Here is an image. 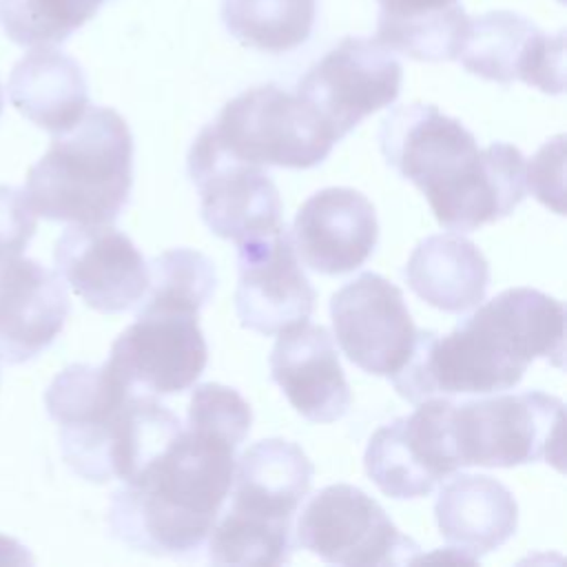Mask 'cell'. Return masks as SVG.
<instances>
[{
	"mask_svg": "<svg viewBox=\"0 0 567 567\" xmlns=\"http://www.w3.org/2000/svg\"><path fill=\"white\" fill-rule=\"evenodd\" d=\"M534 359L563 368L565 306L536 288H507L445 337L416 330L408 361L390 381L414 405L432 396L492 394L518 385Z\"/></svg>",
	"mask_w": 567,
	"mask_h": 567,
	"instance_id": "6da1fadb",
	"label": "cell"
},
{
	"mask_svg": "<svg viewBox=\"0 0 567 567\" xmlns=\"http://www.w3.org/2000/svg\"><path fill=\"white\" fill-rule=\"evenodd\" d=\"M379 148L425 197L436 221L470 233L507 217L527 193L525 157L507 142L478 148L461 120L412 102L392 109L379 126Z\"/></svg>",
	"mask_w": 567,
	"mask_h": 567,
	"instance_id": "7a4b0ae2",
	"label": "cell"
},
{
	"mask_svg": "<svg viewBox=\"0 0 567 567\" xmlns=\"http://www.w3.org/2000/svg\"><path fill=\"white\" fill-rule=\"evenodd\" d=\"M237 445L186 425L175 443L113 492L106 523L113 538L155 556H182L210 534L226 501Z\"/></svg>",
	"mask_w": 567,
	"mask_h": 567,
	"instance_id": "3957f363",
	"label": "cell"
},
{
	"mask_svg": "<svg viewBox=\"0 0 567 567\" xmlns=\"http://www.w3.org/2000/svg\"><path fill=\"white\" fill-rule=\"evenodd\" d=\"M44 408L58 423L64 463L91 483L133 481L184 430L166 405L128 390L106 363L66 365L49 383Z\"/></svg>",
	"mask_w": 567,
	"mask_h": 567,
	"instance_id": "277c9868",
	"label": "cell"
},
{
	"mask_svg": "<svg viewBox=\"0 0 567 567\" xmlns=\"http://www.w3.org/2000/svg\"><path fill=\"white\" fill-rule=\"evenodd\" d=\"M133 135L109 106H89L78 124L53 135L29 168L24 197L35 215L69 224H111L128 204Z\"/></svg>",
	"mask_w": 567,
	"mask_h": 567,
	"instance_id": "5b68a950",
	"label": "cell"
},
{
	"mask_svg": "<svg viewBox=\"0 0 567 567\" xmlns=\"http://www.w3.org/2000/svg\"><path fill=\"white\" fill-rule=\"evenodd\" d=\"M565 403L540 390L452 401L450 436L458 467H514L536 461L563 470Z\"/></svg>",
	"mask_w": 567,
	"mask_h": 567,
	"instance_id": "8992f818",
	"label": "cell"
},
{
	"mask_svg": "<svg viewBox=\"0 0 567 567\" xmlns=\"http://www.w3.org/2000/svg\"><path fill=\"white\" fill-rule=\"evenodd\" d=\"M208 128L233 157L255 166L312 168L334 146L321 117L297 93L277 84L239 93Z\"/></svg>",
	"mask_w": 567,
	"mask_h": 567,
	"instance_id": "52a82bcc",
	"label": "cell"
},
{
	"mask_svg": "<svg viewBox=\"0 0 567 567\" xmlns=\"http://www.w3.org/2000/svg\"><path fill=\"white\" fill-rule=\"evenodd\" d=\"M297 543L326 563L390 567L416 563L421 547L363 489L337 483L319 489L297 523Z\"/></svg>",
	"mask_w": 567,
	"mask_h": 567,
	"instance_id": "ba28073f",
	"label": "cell"
},
{
	"mask_svg": "<svg viewBox=\"0 0 567 567\" xmlns=\"http://www.w3.org/2000/svg\"><path fill=\"white\" fill-rule=\"evenodd\" d=\"M403 69L379 40L348 35L315 62L297 95L321 117L334 142L361 120L390 106L401 93Z\"/></svg>",
	"mask_w": 567,
	"mask_h": 567,
	"instance_id": "9c48e42d",
	"label": "cell"
},
{
	"mask_svg": "<svg viewBox=\"0 0 567 567\" xmlns=\"http://www.w3.org/2000/svg\"><path fill=\"white\" fill-rule=\"evenodd\" d=\"M199 312L140 306L135 321L113 341L106 368L133 392L179 394L206 368L208 348Z\"/></svg>",
	"mask_w": 567,
	"mask_h": 567,
	"instance_id": "30bf717a",
	"label": "cell"
},
{
	"mask_svg": "<svg viewBox=\"0 0 567 567\" xmlns=\"http://www.w3.org/2000/svg\"><path fill=\"white\" fill-rule=\"evenodd\" d=\"M188 175L199 193V215L213 235L241 244L284 226L281 197L264 166L233 157L208 126L188 151Z\"/></svg>",
	"mask_w": 567,
	"mask_h": 567,
	"instance_id": "8fae6325",
	"label": "cell"
},
{
	"mask_svg": "<svg viewBox=\"0 0 567 567\" xmlns=\"http://www.w3.org/2000/svg\"><path fill=\"white\" fill-rule=\"evenodd\" d=\"M452 396L416 403L410 416L381 425L365 447V472L392 498L430 494L458 467L450 436Z\"/></svg>",
	"mask_w": 567,
	"mask_h": 567,
	"instance_id": "7c38bea8",
	"label": "cell"
},
{
	"mask_svg": "<svg viewBox=\"0 0 567 567\" xmlns=\"http://www.w3.org/2000/svg\"><path fill=\"white\" fill-rule=\"evenodd\" d=\"M334 337L363 372L392 377L408 361L416 328L403 292L377 272H361L330 299Z\"/></svg>",
	"mask_w": 567,
	"mask_h": 567,
	"instance_id": "4fadbf2b",
	"label": "cell"
},
{
	"mask_svg": "<svg viewBox=\"0 0 567 567\" xmlns=\"http://www.w3.org/2000/svg\"><path fill=\"white\" fill-rule=\"evenodd\" d=\"M456 60L465 71L489 82L520 80L549 95H560L565 89V33H545L514 11H487L470 18Z\"/></svg>",
	"mask_w": 567,
	"mask_h": 567,
	"instance_id": "5bb4252c",
	"label": "cell"
},
{
	"mask_svg": "<svg viewBox=\"0 0 567 567\" xmlns=\"http://www.w3.org/2000/svg\"><path fill=\"white\" fill-rule=\"evenodd\" d=\"M53 261L58 277L104 315L133 308L148 288L146 259L111 224H71L55 241Z\"/></svg>",
	"mask_w": 567,
	"mask_h": 567,
	"instance_id": "9a60e30c",
	"label": "cell"
},
{
	"mask_svg": "<svg viewBox=\"0 0 567 567\" xmlns=\"http://www.w3.org/2000/svg\"><path fill=\"white\" fill-rule=\"evenodd\" d=\"M237 270L235 312L241 328L270 337L312 315L317 292L286 226L237 244Z\"/></svg>",
	"mask_w": 567,
	"mask_h": 567,
	"instance_id": "2e32d148",
	"label": "cell"
},
{
	"mask_svg": "<svg viewBox=\"0 0 567 567\" xmlns=\"http://www.w3.org/2000/svg\"><path fill=\"white\" fill-rule=\"evenodd\" d=\"M379 221L372 202L346 186L321 188L295 215L292 241L301 261L321 275L359 268L374 250Z\"/></svg>",
	"mask_w": 567,
	"mask_h": 567,
	"instance_id": "e0dca14e",
	"label": "cell"
},
{
	"mask_svg": "<svg viewBox=\"0 0 567 567\" xmlns=\"http://www.w3.org/2000/svg\"><path fill=\"white\" fill-rule=\"evenodd\" d=\"M71 303L58 272L29 257L0 264V363L18 365L62 332Z\"/></svg>",
	"mask_w": 567,
	"mask_h": 567,
	"instance_id": "ac0fdd59",
	"label": "cell"
},
{
	"mask_svg": "<svg viewBox=\"0 0 567 567\" xmlns=\"http://www.w3.org/2000/svg\"><path fill=\"white\" fill-rule=\"evenodd\" d=\"M277 334L270 374L290 405L312 423H334L346 416L352 392L328 328L301 321Z\"/></svg>",
	"mask_w": 567,
	"mask_h": 567,
	"instance_id": "d6986e66",
	"label": "cell"
},
{
	"mask_svg": "<svg viewBox=\"0 0 567 567\" xmlns=\"http://www.w3.org/2000/svg\"><path fill=\"white\" fill-rule=\"evenodd\" d=\"M315 465L306 452L286 439H264L250 445L233 472L230 516L252 525L290 532L292 516L312 487Z\"/></svg>",
	"mask_w": 567,
	"mask_h": 567,
	"instance_id": "ffe728a7",
	"label": "cell"
},
{
	"mask_svg": "<svg viewBox=\"0 0 567 567\" xmlns=\"http://www.w3.org/2000/svg\"><path fill=\"white\" fill-rule=\"evenodd\" d=\"M434 516L441 536L470 563L507 543L518 527L514 494L487 474H456L447 481L439 489Z\"/></svg>",
	"mask_w": 567,
	"mask_h": 567,
	"instance_id": "44dd1931",
	"label": "cell"
},
{
	"mask_svg": "<svg viewBox=\"0 0 567 567\" xmlns=\"http://www.w3.org/2000/svg\"><path fill=\"white\" fill-rule=\"evenodd\" d=\"M408 286L416 297L443 312H465L485 299L489 264L478 246L461 233L421 239L408 264Z\"/></svg>",
	"mask_w": 567,
	"mask_h": 567,
	"instance_id": "7402d4cb",
	"label": "cell"
},
{
	"mask_svg": "<svg viewBox=\"0 0 567 567\" xmlns=\"http://www.w3.org/2000/svg\"><path fill=\"white\" fill-rule=\"evenodd\" d=\"M7 89L11 104L51 135L69 131L89 109L82 66L51 47H38L20 58Z\"/></svg>",
	"mask_w": 567,
	"mask_h": 567,
	"instance_id": "603a6c76",
	"label": "cell"
},
{
	"mask_svg": "<svg viewBox=\"0 0 567 567\" xmlns=\"http://www.w3.org/2000/svg\"><path fill=\"white\" fill-rule=\"evenodd\" d=\"M377 40L419 62L456 60L470 16L458 0H377Z\"/></svg>",
	"mask_w": 567,
	"mask_h": 567,
	"instance_id": "cb8c5ba5",
	"label": "cell"
},
{
	"mask_svg": "<svg viewBox=\"0 0 567 567\" xmlns=\"http://www.w3.org/2000/svg\"><path fill=\"white\" fill-rule=\"evenodd\" d=\"M219 16L239 44L288 53L310 38L317 0H221Z\"/></svg>",
	"mask_w": 567,
	"mask_h": 567,
	"instance_id": "d4e9b609",
	"label": "cell"
},
{
	"mask_svg": "<svg viewBox=\"0 0 567 567\" xmlns=\"http://www.w3.org/2000/svg\"><path fill=\"white\" fill-rule=\"evenodd\" d=\"M217 272L213 259L193 248H171L148 264V288L140 299L146 308L199 312L213 297Z\"/></svg>",
	"mask_w": 567,
	"mask_h": 567,
	"instance_id": "484cf974",
	"label": "cell"
},
{
	"mask_svg": "<svg viewBox=\"0 0 567 567\" xmlns=\"http://www.w3.org/2000/svg\"><path fill=\"white\" fill-rule=\"evenodd\" d=\"M109 0H0V24L18 47H55Z\"/></svg>",
	"mask_w": 567,
	"mask_h": 567,
	"instance_id": "4316f807",
	"label": "cell"
},
{
	"mask_svg": "<svg viewBox=\"0 0 567 567\" xmlns=\"http://www.w3.org/2000/svg\"><path fill=\"white\" fill-rule=\"evenodd\" d=\"M188 425L217 432L239 445L250 432L252 410L235 388L202 383L190 394Z\"/></svg>",
	"mask_w": 567,
	"mask_h": 567,
	"instance_id": "83f0119b",
	"label": "cell"
},
{
	"mask_svg": "<svg viewBox=\"0 0 567 567\" xmlns=\"http://www.w3.org/2000/svg\"><path fill=\"white\" fill-rule=\"evenodd\" d=\"M563 162H565V135H556L545 142L538 153L532 157L529 166H525V179L538 202L556 210L565 213L563 206Z\"/></svg>",
	"mask_w": 567,
	"mask_h": 567,
	"instance_id": "f1b7e54d",
	"label": "cell"
},
{
	"mask_svg": "<svg viewBox=\"0 0 567 567\" xmlns=\"http://www.w3.org/2000/svg\"><path fill=\"white\" fill-rule=\"evenodd\" d=\"M7 259H9V257H7V255L2 252V248H0V264H2V261H7Z\"/></svg>",
	"mask_w": 567,
	"mask_h": 567,
	"instance_id": "f546056e",
	"label": "cell"
},
{
	"mask_svg": "<svg viewBox=\"0 0 567 567\" xmlns=\"http://www.w3.org/2000/svg\"><path fill=\"white\" fill-rule=\"evenodd\" d=\"M0 113H2V89H0Z\"/></svg>",
	"mask_w": 567,
	"mask_h": 567,
	"instance_id": "4dcf8cb0",
	"label": "cell"
}]
</instances>
